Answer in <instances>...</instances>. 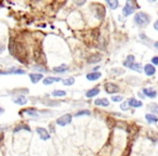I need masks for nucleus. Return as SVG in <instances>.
Listing matches in <instances>:
<instances>
[{"label":"nucleus","instance_id":"nucleus-1","mask_svg":"<svg viewBox=\"0 0 158 156\" xmlns=\"http://www.w3.org/2000/svg\"><path fill=\"white\" fill-rule=\"evenodd\" d=\"M134 22L141 27H145L149 23V16L144 12H139L134 16Z\"/></svg>","mask_w":158,"mask_h":156},{"label":"nucleus","instance_id":"nucleus-2","mask_svg":"<svg viewBox=\"0 0 158 156\" xmlns=\"http://www.w3.org/2000/svg\"><path fill=\"white\" fill-rule=\"evenodd\" d=\"M72 115L70 114H64L63 116H61V117L57 118V124L60 125V126H66V125L70 124V121H72Z\"/></svg>","mask_w":158,"mask_h":156},{"label":"nucleus","instance_id":"nucleus-3","mask_svg":"<svg viewBox=\"0 0 158 156\" xmlns=\"http://www.w3.org/2000/svg\"><path fill=\"white\" fill-rule=\"evenodd\" d=\"M95 14H96L99 20L104 19L105 14H106V11H105V8L103 4H101V3H96V4H95Z\"/></svg>","mask_w":158,"mask_h":156},{"label":"nucleus","instance_id":"nucleus-4","mask_svg":"<svg viewBox=\"0 0 158 156\" xmlns=\"http://www.w3.org/2000/svg\"><path fill=\"white\" fill-rule=\"evenodd\" d=\"M133 6H134V2H133V1H127L126 6H125V8L122 9L123 15L128 16V15H130V14H132L133 11H134Z\"/></svg>","mask_w":158,"mask_h":156},{"label":"nucleus","instance_id":"nucleus-5","mask_svg":"<svg viewBox=\"0 0 158 156\" xmlns=\"http://www.w3.org/2000/svg\"><path fill=\"white\" fill-rule=\"evenodd\" d=\"M119 87L117 86V85H115V83H106L105 85V91L107 93H109V94H113V93H116L119 91Z\"/></svg>","mask_w":158,"mask_h":156},{"label":"nucleus","instance_id":"nucleus-6","mask_svg":"<svg viewBox=\"0 0 158 156\" xmlns=\"http://www.w3.org/2000/svg\"><path fill=\"white\" fill-rule=\"evenodd\" d=\"M36 130H37V132H38L40 139H42V140H48V139L50 138V134H49V132L47 131V129L38 127L37 129H36Z\"/></svg>","mask_w":158,"mask_h":156},{"label":"nucleus","instance_id":"nucleus-7","mask_svg":"<svg viewBox=\"0 0 158 156\" xmlns=\"http://www.w3.org/2000/svg\"><path fill=\"white\" fill-rule=\"evenodd\" d=\"M102 59V55L99 53H94L92 54V55H90V57H88V63L89 64H93V63H98V62H100Z\"/></svg>","mask_w":158,"mask_h":156},{"label":"nucleus","instance_id":"nucleus-8","mask_svg":"<svg viewBox=\"0 0 158 156\" xmlns=\"http://www.w3.org/2000/svg\"><path fill=\"white\" fill-rule=\"evenodd\" d=\"M144 73H145L147 76H153V75L156 73L155 67L153 66L152 64H146L145 66H144Z\"/></svg>","mask_w":158,"mask_h":156},{"label":"nucleus","instance_id":"nucleus-9","mask_svg":"<svg viewBox=\"0 0 158 156\" xmlns=\"http://www.w3.org/2000/svg\"><path fill=\"white\" fill-rule=\"evenodd\" d=\"M29 78H30L33 83H37L38 81H40V80L43 78V76H42L41 74H30V75H29Z\"/></svg>","mask_w":158,"mask_h":156},{"label":"nucleus","instance_id":"nucleus-10","mask_svg":"<svg viewBox=\"0 0 158 156\" xmlns=\"http://www.w3.org/2000/svg\"><path fill=\"white\" fill-rule=\"evenodd\" d=\"M13 101H14L15 104L24 105V104H26V102H27V99H26L24 96H19V97H16V98H14Z\"/></svg>","mask_w":158,"mask_h":156},{"label":"nucleus","instance_id":"nucleus-11","mask_svg":"<svg viewBox=\"0 0 158 156\" xmlns=\"http://www.w3.org/2000/svg\"><path fill=\"white\" fill-rule=\"evenodd\" d=\"M99 92H100V89H99V88H93V89L87 91L86 96H87V98H93V97L98 96Z\"/></svg>","mask_w":158,"mask_h":156},{"label":"nucleus","instance_id":"nucleus-12","mask_svg":"<svg viewBox=\"0 0 158 156\" xmlns=\"http://www.w3.org/2000/svg\"><path fill=\"white\" fill-rule=\"evenodd\" d=\"M94 104L99 105V106H108L109 105V101L107 99H96Z\"/></svg>","mask_w":158,"mask_h":156},{"label":"nucleus","instance_id":"nucleus-13","mask_svg":"<svg viewBox=\"0 0 158 156\" xmlns=\"http://www.w3.org/2000/svg\"><path fill=\"white\" fill-rule=\"evenodd\" d=\"M100 77H101V73H98V72H93L87 75L88 80H98Z\"/></svg>","mask_w":158,"mask_h":156},{"label":"nucleus","instance_id":"nucleus-14","mask_svg":"<svg viewBox=\"0 0 158 156\" xmlns=\"http://www.w3.org/2000/svg\"><path fill=\"white\" fill-rule=\"evenodd\" d=\"M128 103H129L130 106H132V107H141L142 106V102L141 101H138V100L136 99H129V101H128Z\"/></svg>","mask_w":158,"mask_h":156},{"label":"nucleus","instance_id":"nucleus-15","mask_svg":"<svg viewBox=\"0 0 158 156\" xmlns=\"http://www.w3.org/2000/svg\"><path fill=\"white\" fill-rule=\"evenodd\" d=\"M61 78H57V77H48V78H44L43 79V83L44 85H51V83H55V81H60Z\"/></svg>","mask_w":158,"mask_h":156},{"label":"nucleus","instance_id":"nucleus-16","mask_svg":"<svg viewBox=\"0 0 158 156\" xmlns=\"http://www.w3.org/2000/svg\"><path fill=\"white\" fill-rule=\"evenodd\" d=\"M134 63V57L133 55H128V57H127V60L123 62V65L127 67H131V65Z\"/></svg>","mask_w":158,"mask_h":156},{"label":"nucleus","instance_id":"nucleus-17","mask_svg":"<svg viewBox=\"0 0 158 156\" xmlns=\"http://www.w3.org/2000/svg\"><path fill=\"white\" fill-rule=\"evenodd\" d=\"M143 92L145 96H147L149 98H155L157 96V92H156L155 90H152V89H143Z\"/></svg>","mask_w":158,"mask_h":156},{"label":"nucleus","instance_id":"nucleus-18","mask_svg":"<svg viewBox=\"0 0 158 156\" xmlns=\"http://www.w3.org/2000/svg\"><path fill=\"white\" fill-rule=\"evenodd\" d=\"M53 70L55 73H65L67 70V66L65 65H61V66H57V67H54Z\"/></svg>","mask_w":158,"mask_h":156},{"label":"nucleus","instance_id":"nucleus-19","mask_svg":"<svg viewBox=\"0 0 158 156\" xmlns=\"http://www.w3.org/2000/svg\"><path fill=\"white\" fill-rule=\"evenodd\" d=\"M145 118L149 123H157L158 121V118L156 117V116H154V115H152V114H147L145 116Z\"/></svg>","mask_w":158,"mask_h":156},{"label":"nucleus","instance_id":"nucleus-20","mask_svg":"<svg viewBox=\"0 0 158 156\" xmlns=\"http://www.w3.org/2000/svg\"><path fill=\"white\" fill-rule=\"evenodd\" d=\"M106 3H107L108 6L111 7V9H117V7H118V1L117 0H114V1H111V0H108V1H106Z\"/></svg>","mask_w":158,"mask_h":156},{"label":"nucleus","instance_id":"nucleus-21","mask_svg":"<svg viewBox=\"0 0 158 156\" xmlns=\"http://www.w3.org/2000/svg\"><path fill=\"white\" fill-rule=\"evenodd\" d=\"M130 68L133 70H136V72H141V70H142V65L140 63H133Z\"/></svg>","mask_w":158,"mask_h":156},{"label":"nucleus","instance_id":"nucleus-22","mask_svg":"<svg viewBox=\"0 0 158 156\" xmlns=\"http://www.w3.org/2000/svg\"><path fill=\"white\" fill-rule=\"evenodd\" d=\"M106 124H107L108 128H113L115 126V124H116V121H115L114 118L107 117V118H106Z\"/></svg>","mask_w":158,"mask_h":156},{"label":"nucleus","instance_id":"nucleus-23","mask_svg":"<svg viewBox=\"0 0 158 156\" xmlns=\"http://www.w3.org/2000/svg\"><path fill=\"white\" fill-rule=\"evenodd\" d=\"M34 55H35V59L36 60H39L40 57L42 55V51H41V48H36L35 47V52H34Z\"/></svg>","mask_w":158,"mask_h":156},{"label":"nucleus","instance_id":"nucleus-24","mask_svg":"<svg viewBox=\"0 0 158 156\" xmlns=\"http://www.w3.org/2000/svg\"><path fill=\"white\" fill-rule=\"evenodd\" d=\"M53 96L54 97H65L66 96V92H65V91H62V90H55V91H53Z\"/></svg>","mask_w":158,"mask_h":156},{"label":"nucleus","instance_id":"nucleus-25","mask_svg":"<svg viewBox=\"0 0 158 156\" xmlns=\"http://www.w3.org/2000/svg\"><path fill=\"white\" fill-rule=\"evenodd\" d=\"M74 83H75V79L72 78V77H70V78H67V79H65L63 81V83L65 86H70V85H73Z\"/></svg>","mask_w":158,"mask_h":156},{"label":"nucleus","instance_id":"nucleus-26","mask_svg":"<svg viewBox=\"0 0 158 156\" xmlns=\"http://www.w3.org/2000/svg\"><path fill=\"white\" fill-rule=\"evenodd\" d=\"M21 129H25V130H27V131H30V128H29L27 125H22V126H19V127H16L15 129H14V132L21 130Z\"/></svg>","mask_w":158,"mask_h":156},{"label":"nucleus","instance_id":"nucleus-27","mask_svg":"<svg viewBox=\"0 0 158 156\" xmlns=\"http://www.w3.org/2000/svg\"><path fill=\"white\" fill-rule=\"evenodd\" d=\"M83 115H87V116H89L90 115V112L89 111H80L78 112L76 114V116H83Z\"/></svg>","mask_w":158,"mask_h":156},{"label":"nucleus","instance_id":"nucleus-28","mask_svg":"<svg viewBox=\"0 0 158 156\" xmlns=\"http://www.w3.org/2000/svg\"><path fill=\"white\" fill-rule=\"evenodd\" d=\"M120 107H121V110H123V111H127V110H129L130 105L128 102H125V103H122V104L120 105Z\"/></svg>","mask_w":158,"mask_h":156},{"label":"nucleus","instance_id":"nucleus-29","mask_svg":"<svg viewBox=\"0 0 158 156\" xmlns=\"http://www.w3.org/2000/svg\"><path fill=\"white\" fill-rule=\"evenodd\" d=\"M112 100H113L114 102H119V101L122 100V97L121 96H113L112 97Z\"/></svg>","mask_w":158,"mask_h":156},{"label":"nucleus","instance_id":"nucleus-30","mask_svg":"<svg viewBox=\"0 0 158 156\" xmlns=\"http://www.w3.org/2000/svg\"><path fill=\"white\" fill-rule=\"evenodd\" d=\"M151 111L153 113H157L158 114V105L157 104H152L151 105Z\"/></svg>","mask_w":158,"mask_h":156},{"label":"nucleus","instance_id":"nucleus-31","mask_svg":"<svg viewBox=\"0 0 158 156\" xmlns=\"http://www.w3.org/2000/svg\"><path fill=\"white\" fill-rule=\"evenodd\" d=\"M26 112H27V114L28 115H33V116H36V112L34 111V110H30V108H28V110H26Z\"/></svg>","mask_w":158,"mask_h":156},{"label":"nucleus","instance_id":"nucleus-32","mask_svg":"<svg viewBox=\"0 0 158 156\" xmlns=\"http://www.w3.org/2000/svg\"><path fill=\"white\" fill-rule=\"evenodd\" d=\"M152 62L153 64H155V65H158V57H154L152 59Z\"/></svg>","mask_w":158,"mask_h":156},{"label":"nucleus","instance_id":"nucleus-33","mask_svg":"<svg viewBox=\"0 0 158 156\" xmlns=\"http://www.w3.org/2000/svg\"><path fill=\"white\" fill-rule=\"evenodd\" d=\"M154 28H155L156 30H158V20L156 21L155 23H154Z\"/></svg>","mask_w":158,"mask_h":156},{"label":"nucleus","instance_id":"nucleus-34","mask_svg":"<svg viewBox=\"0 0 158 156\" xmlns=\"http://www.w3.org/2000/svg\"><path fill=\"white\" fill-rule=\"evenodd\" d=\"M2 112H3V108H1V107H0V114H1Z\"/></svg>","mask_w":158,"mask_h":156},{"label":"nucleus","instance_id":"nucleus-35","mask_svg":"<svg viewBox=\"0 0 158 156\" xmlns=\"http://www.w3.org/2000/svg\"><path fill=\"white\" fill-rule=\"evenodd\" d=\"M155 47H156V48H158V42H156V44H155Z\"/></svg>","mask_w":158,"mask_h":156}]
</instances>
